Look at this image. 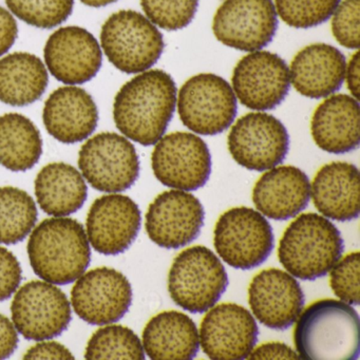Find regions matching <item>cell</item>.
<instances>
[{"label":"cell","instance_id":"obj_1","mask_svg":"<svg viewBox=\"0 0 360 360\" xmlns=\"http://www.w3.org/2000/svg\"><path fill=\"white\" fill-rule=\"evenodd\" d=\"M176 106L174 79L165 71H145L117 92L113 120L126 138L143 146H153L165 134Z\"/></svg>","mask_w":360,"mask_h":360},{"label":"cell","instance_id":"obj_2","mask_svg":"<svg viewBox=\"0 0 360 360\" xmlns=\"http://www.w3.org/2000/svg\"><path fill=\"white\" fill-rule=\"evenodd\" d=\"M300 315L294 333L300 359L359 358V316L351 305L323 299L311 303Z\"/></svg>","mask_w":360,"mask_h":360},{"label":"cell","instance_id":"obj_3","mask_svg":"<svg viewBox=\"0 0 360 360\" xmlns=\"http://www.w3.org/2000/svg\"><path fill=\"white\" fill-rule=\"evenodd\" d=\"M27 248L34 273L58 285L77 281L91 260L85 229L75 219H46L31 233Z\"/></svg>","mask_w":360,"mask_h":360},{"label":"cell","instance_id":"obj_4","mask_svg":"<svg viewBox=\"0 0 360 360\" xmlns=\"http://www.w3.org/2000/svg\"><path fill=\"white\" fill-rule=\"evenodd\" d=\"M343 250L345 242L335 224L309 212L301 214L284 231L278 257L292 277L314 281L330 273Z\"/></svg>","mask_w":360,"mask_h":360},{"label":"cell","instance_id":"obj_5","mask_svg":"<svg viewBox=\"0 0 360 360\" xmlns=\"http://www.w3.org/2000/svg\"><path fill=\"white\" fill-rule=\"evenodd\" d=\"M101 46L117 70L134 75L157 64L165 43L162 33L148 18L132 10H122L103 25Z\"/></svg>","mask_w":360,"mask_h":360},{"label":"cell","instance_id":"obj_6","mask_svg":"<svg viewBox=\"0 0 360 360\" xmlns=\"http://www.w3.org/2000/svg\"><path fill=\"white\" fill-rule=\"evenodd\" d=\"M229 285L220 259L205 246L187 248L176 256L168 275V292L176 305L193 314L214 307Z\"/></svg>","mask_w":360,"mask_h":360},{"label":"cell","instance_id":"obj_7","mask_svg":"<svg viewBox=\"0 0 360 360\" xmlns=\"http://www.w3.org/2000/svg\"><path fill=\"white\" fill-rule=\"evenodd\" d=\"M176 104L185 127L201 136L222 134L237 115L233 88L212 73H201L185 82L176 96Z\"/></svg>","mask_w":360,"mask_h":360},{"label":"cell","instance_id":"obj_8","mask_svg":"<svg viewBox=\"0 0 360 360\" xmlns=\"http://www.w3.org/2000/svg\"><path fill=\"white\" fill-rule=\"evenodd\" d=\"M217 252L233 269L248 271L267 260L274 250V233L259 212L236 207L225 212L214 227Z\"/></svg>","mask_w":360,"mask_h":360},{"label":"cell","instance_id":"obj_9","mask_svg":"<svg viewBox=\"0 0 360 360\" xmlns=\"http://www.w3.org/2000/svg\"><path fill=\"white\" fill-rule=\"evenodd\" d=\"M79 167L86 181L103 193L127 191L140 176L136 147L113 132L96 134L82 146Z\"/></svg>","mask_w":360,"mask_h":360},{"label":"cell","instance_id":"obj_10","mask_svg":"<svg viewBox=\"0 0 360 360\" xmlns=\"http://www.w3.org/2000/svg\"><path fill=\"white\" fill-rule=\"evenodd\" d=\"M151 165L155 178L170 188L193 191L207 183L212 157L207 144L189 132L162 136L153 149Z\"/></svg>","mask_w":360,"mask_h":360},{"label":"cell","instance_id":"obj_11","mask_svg":"<svg viewBox=\"0 0 360 360\" xmlns=\"http://www.w3.org/2000/svg\"><path fill=\"white\" fill-rule=\"evenodd\" d=\"M11 311L16 330L28 340H49L60 336L72 318L66 294L54 284L39 280L18 290Z\"/></svg>","mask_w":360,"mask_h":360},{"label":"cell","instance_id":"obj_12","mask_svg":"<svg viewBox=\"0 0 360 360\" xmlns=\"http://www.w3.org/2000/svg\"><path fill=\"white\" fill-rule=\"evenodd\" d=\"M227 144L231 157L242 167L265 172L285 160L290 136L285 126L274 115L252 112L236 122Z\"/></svg>","mask_w":360,"mask_h":360},{"label":"cell","instance_id":"obj_13","mask_svg":"<svg viewBox=\"0 0 360 360\" xmlns=\"http://www.w3.org/2000/svg\"><path fill=\"white\" fill-rule=\"evenodd\" d=\"M277 28V12L271 0H225L212 22V31L220 43L244 52L266 47Z\"/></svg>","mask_w":360,"mask_h":360},{"label":"cell","instance_id":"obj_14","mask_svg":"<svg viewBox=\"0 0 360 360\" xmlns=\"http://www.w3.org/2000/svg\"><path fill=\"white\" fill-rule=\"evenodd\" d=\"M77 315L92 326L120 321L132 304V288L121 271L98 267L83 274L71 290Z\"/></svg>","mask_w":360,"mask_h":360},{"label":"cell","instance_id":"obj_15","mask_svg":"<svg viewBox=\"0 0 360 360\" xmlns=\"http://www.w3.org/2000/svg\"><path fill=\"white\" fill-rule=\"evenodd\" d=\"M231 83L236 98L243 106L252 110H271L290 91V70L277 54L259 50L238 62Z\"/></svg>","mask_w":360,"mask_h":360},{"label":"cell","instance_id":"obj_16","mask_svg":"<svg viewBox=\"0 0 360 360\" xmlns=\"http://www.w3.org/2000/svg\"><path fill=\"white\" fill-rule=\"evenodd\" d=\"M205 210L200 200L184 191L161 193L149 205L147 235L160 248L176 250L189 245L201 233Z\"/></svg>","mask_w":360,"mask_h":360},{"label":"cell","instance_id":"obj_17","mask_svg":"<svg viewBox=\"0 0 360 360\" xmlns=\"http://www.w3.org/2000/svg\"><path fill=\"white\" fill-rule=\"evenodd\" d=\"M258 335L256 320L245 307L223 303L206 314L199 337L210 359L242 360L256 347Z\"/></svg>","mask_w":360,"mask_h":360},{"label":"cell","instance_id":"obj_18","mask_svg":"<svg viewBox=\"0 0 360 360\" xmlns=\"http://www.w3.org/2000/svg\"><path fill=\"white\" fill-rule=\"evenodd\" d=\"M141 225L142 214L134 200L115 193L103 195L88 212V241L100 254L117 256L132 245Z\"/></svg>","mask_w":360,"mask_h":360},{"label":"cell","instance_id":"obj_19","mask_svg":"<svg viewBox=\"0 0 360 360\" xmlns=\"http://www.w3.org/2000/svg\"><path fill=\"white\" fill-rule=\"evenodd\" d=\"M52 77L67 85H82L101 70L103 53L96 37L81 27H64L52 33L44 49Z\"/></svg>","mask_w":360,"mask_h":360},{"label":"cell","instance_id":"obj_20","mask_svg":"<svg viewBox=\"0 0 360 360\" xmlns=\"http://www.w3.org/2000/svg\"><path fill=\"white\" fill-rule=\"evenodd\" d=\"M248 302L263 326L284 330L302 313L304 294L299 282L290 274L280 269H264L250 282Z\"/></svg>","mask_w":360,"mask_h":360},{"label":"cell","instance_id":"obj_21","mask_svg":"<svg viewBox=\"0 0 360 360\" xmlns=\"http://www.w3.org/2000/svg\"><path fill=\"white\" fill-rule=\"evenodd\" d=\"M43 121L52 138L63 144H77L89 138L96 130L98 107L83 88L64 86L46 101Z\"/></svg>","mask_w":360,"mask_h":360},{"label":"cell","instance_id":"obj_22","mask_svg":"<svg viewBox=\"0 0 360 360\" xmlns=\"http://www.w3.org/2000/svg\"><path fill=\"white\" fill-rule=\"evenodd\" d=\"M311 199L307 174L294 166H280L265 172L255 185L252 201L271 220L285 221L300 214Z\"/></svg>","mask_w":360,"mask_h":360},{"label":"cell","instance_id":"obj_23","mask_svg":"<svg viewBox=\"0 0 360 360\" xmlns=\"http://www.w3.org/2000/svg\"><path fill=\"white\" fill-rule=\"evenodd\" d=\"M347 60L337 48L313 44L303 48L290 64L292 86L301 96L323 98L340 89L345 81Z\"/></svg>","mask_w":360,"mask_h":360},{"label":"cell","instance_id":"obj_24","mask_svg":"<svg viewBox=\"0 0 360 360\" xmlns=\"http://www.w3.org/2000/svg\"><path fill=\"white\" fill-rule=\"evenodd\" d=\"M316 145L334 155L351 153L359 146V103L353 96L335 94L316 108L311 122Z\"/></svg>","mask_w":360,"mask_h":360},{"label":"cell","instance_id":"obj_25","mask_svg":"<svg viewBox=\"0 0 360 360\" xmlns=\"http://www.w3.org/2000/svg\"><path fill=\"white\" fill-rule=\"evenodd\" d=\"M314 205L339 222L359 217V172L353 164L333 162L320 168L311 185Z\"/></svg>","mask_w":360,"mask_h":360},{"label":"cell","instance_id":"obj_26","mask_svg":"<svg viewBox=\"0 0 360 360\" xmlns=\"http://www.w3.org/2000/svg\"><path fill=\"white\" fill-rule=\"evenodd\" d=\"M143 347L153 360L193 359L200 347L197 326L180 311L158 314L145 326Z\"/></svg>","mask_w":360,"mask_h":360},{"label":"cell","instance_id":"obj_27","mask_svg":"<svg viewBox=\"0 0 360 360\" xmlns=\"http://www.w3.org/2000/svg\"><path fill=\"white\" fill-rule=\"evenodd\" d=\"M34 191L37 203L50 216L75 214L87 200L84 176L77 168L63 162L48 164L39 172Z\"/></svg>","mask_w":360,"mask_h":360},{"label":"cell","instance_id":"obj_28","mask_svg":"<svg viewBox=\"0 0 360 360\" xmlns=\"http://www.w3.org/2000/svg\"><path fill=\"white\" fill-rule=\"evenodd\" d=\"M49 84L47 68L41 58L15 52L0 60V102L24 107L39 101Z\"/></svg>","mask_w":360,"mask_h":360},{"label":"cell","instance_id":"obj_29","mask_svg":"<svg viewBox=\"0 0 360 360\" xmlns=\"http://www.w3.org/2000/svg\"><path fill=\"white\" fill-rule=\"evenodd\" d=\"M43 155V140L35 124L20 113L0 117V165L10 172L32 169Z\"/></svg>","mask_w":360,"mask_h":360},{"label":"cell","instance_id":"obj_30","mask_svg":"<svg viewBox=\"0 0 360 360\" xmlns=\"http://www.w3.org/2000/svg\"><path fill=\"white\" fill-rule=\"evenodd\" d=\"M37 221V204L28 193L18 187H0V244L24 241Z\"/></svg>","mask_w":360,"mask_h":360},{"label":"cell","instance_id":"obj_31","mask_svg":"<svg viewBox=\"0 0 360 360\" xmlns=\"http://www.w3.org/2000/svg\"><path fill=\"white\" fill-rule=\"evenodd\" d=\"M86 359H145L144 347L138 335L123 326L98 328L88 341Z\"/></svg>","mask_w":360,"mask_h":360},{"label":"cell","instance_id":"obj_32","mask_svg":"<svg viewBox=\"0 0 360 360\" xmlns=\"http://www.w3.org/2000/svg\"><path fill=\"white\" fill-rule=\"evenodd\" d=\"M10 11L30 26L52 29L68 20L75 0H6Z\"/></svg>","mask_w":360,"mask_h":360},{"label":"cell","instance_id":"obj_33","mask_svg":"<svg viewBox=\"0 0 360 360\" xmlns=\"http://www.w3.org/2000/svg\"><path fill=\"white\" fill-rule=\"evenodd\" d=\"M340 0H275L278 15L288 26L309 29L330 20Z\"/></svg>","mask_w":360,"mask_h":360},{"label":"cell","instance_id":"obj_34","mask_svg":"<svg viewBox=\"0 0 360 360\" xmlns=\"http://www.w3.org/2000/svg\"><path fill=\"white\" fill-rule=\"evenodd\" d=\"M141 6L155 26L166 31H178L193 22L199 0H141Z\"/></svg>","mask_w":360,"mask_h":360},{"label":"cell","instance_id":"obj_35","mask_svg":"<svg viewBox=\"0 0 360 360\" xmlns=\"http://www.w3.org/2000/svg\"><path fill=\"white\" fill-rule=\"evenodd\" d=\"M360 255L355 252L330 269V284L335 296L347 304L359 305Z\"/></svg>","mask_w":360,"mask_h":360},{"label":"cell","instance_id":"obj_36","mask_svg":"<svg viewBox=\"0 0 360 360\" xmlns=\"http://www.w3.org/2000/svg\"><path fill=\"white\" fill-rule=\"evenodd\" d=\"M359 0H343L333 14L332 33L347 49L359 47Z\"/></svg>","mask_w":360,"mask_h":360},{"label":"cell","instance_id":"obj_37","mask_svg":"<svg viewBox=\"0 0 360 360\" xmlns=\"http://www.w3.org/2000/svg\"><path fill=\"white\" fill-rule=\"evenodd\" d=\"M22 278L20 261L10 250L0 246V301L7 300L16 292Z\"/></svg>","mask_w":360,"mask_h":360},{"label":"cell","instance_id":"obj_38","mask_svg":"<svg viewBox=\"0 0 360 360\" xmlns=\"http://www.w3.org/2000/svg\"><path fill=\"white\" fill-rule=\"evenodd\" d=\"M25 359H75L65 345L56 341H44L33 345L27 351Z\"/></svg>","mask_w":360,"mask_h":360},{"label":"cell","instance_id":"obj_39","mask_svg":"<svg viewBox=\"0 0 360 360\" xmlns=\"http://www.w3.org/2000/svg\"><path fill=\"white\" fill-rule=\"evenodd\" d=\"M248 358L250 360L300 359L296 352L292 351L288 345L281 342L264 343V345L257 347L255 351L252 349Z\"/></svg>","mask_w":360,"mask_h":360},{"label":"cell","instance_id":"obj_40","mask_svg":"<svg viewBox=\"0 0 360 360\" xmlns=\"http://www.w3.org/2000/svg\"><path fill=\"white\" fill-rule=\"evenodd\" d=\"M18 35V22L11 13L0 7V58L15 43Z\"/></svg>","mask_w":360,"mask_h":360},{"label":"cell","instance_id":"obj_41","mask_svg":"<svg viewBox=\"0 0 360 360\" xmlns=\"http://www.w3.org/2000/svg\"><path fill=\"white\" fill-rule=\"evenodd\" d=\"M18 345V334L15 326L9 318L0 314V359L10 357Z\"/></svg>","mask_w":360,"mask_h":360},{"label":"cell","instance_id":"obj_42","mask_svg":"<svg viewBox=\"0 0 360 360\" xmlns=\"http://www.w3.org/2000/svg\"><path fill=\"white\" fill-rule=\"evenodd\" d=\"M345 79H347V88L352 96L358 100L359 98V52L354 53L349 64L347 65Z\"/></svg>","mask_w":360,"mask_h":360},{"label":"cell","instance_id":"obj_43","mask_svg":"<svg viewBox=\"0 0 360 360\" xmlns=\"http://www.w3.org/2000/svg\"><path fill=\"white\" fill-rule=\"evenodd\" d=\"M117 0H81V3H83L84 5L91 8L106 7V6L117 3Z\"/></svg>","mask_w":360,"mask_h":360}]
</instances>
